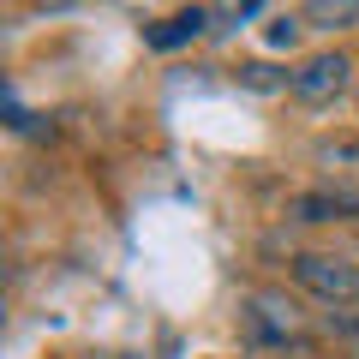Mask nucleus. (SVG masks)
<instances>
[{"mask_svg":"<svg viewBox=\"0 0 359 359\" xmlns=\"http://www.w3.org/2000/svg\"><path fill=\"white\" fill-rule=\"evenodd\" d=\"M318 162H359V144H318Z\"/></svg>","mask_w":359,"mask_h":359,"instance_id":"obj_8","label":"nucleus"},{"mask_svg":"<svg viewBox=\"0 0 359 359\" xmlns=\"http://www.w3.org/2000/svg\"><path fill=\"white\" fill-rule=\"evenodd\" d=\"M299 18L311 30H347L359 25V0H311V6H299Z\"/></svg>","mask_w":359,"mask_h":359,"instance_id":"obj_6","label":"nucleus"},{"mask_svg":"<svg viewBox=\"0 0 359 359\" xmlns=\"http://www.w3.org/2000/svg\"><path fill=\"white\" fill-rule=\"evenodd\" d=\"M287 276H294V287H306L311 299H323L335 311L359 306V257L347 252H294Z\"/></svg>","mask_w":359,"mask_h":359,"instance_id":"obj_1","label":"nucleus"},{"mask_svg":"<svg viewBox=\"0 0 359 359\" xmlns=\"http://www.w3.org/2000/svg\"><path fill=\"white\" fill-rule=\"evenodd\" d=\"M240 330H245V341H252V347H282V341H294V335L306 330V323H299V306H294L287 294L264 287V294H252V299H245Z\"/></svg>","mask_w":359,"mask_h":359,"instance_id":"obj_3","label":"nucleus"},{"mask_svg":"<svg viewBox=\"0 0 359 359\" xmlns=\"http://www.w3.org/2000/svg\"><path fill=\"white\" fill-rule=\"evenodd\" d=\"M287 90H294V102H306V108H330L335 96L353 90V60H347L341 48L306 54V60L287 72Z\"/></svg>","mask_w":359,"mask_h":359,"instance_id":"obj_2","label":"nucleus"},{"mask_svg":"<svg viewBox=\"0 0 359 359\" xmlns=\"http://www.w3.org/2000/svg\"><path fill=\"white\" fill-rule=\"evenodd\" d=\"M299 30H306V18H269V48H294L299 42Z\"/></svg>","mask_w":359,"mask_h":359,"instance_id":"obj_7","label":"nucleus"},{"mask_svg":"<svg viewBox=\"0 0 359 359\" xmlns=\"http://www.w3.org/2000/svg\"><path fill=\"white\" fill-rule=\"evenodd\" d=\"M210 6H180L174 18H162V25L156 30H144V42H150V48H180V42H192V36H204L210 30Z\"/></svg>","mask_w":359,"mask_h":359,"instance_id":"obj_5","label":"nucleus"},{"mask_svg":"<svg viewBox=\"0 0 359 359\" xmlns=\"http://www.w3.org/2000/svg\"><path fill=\"white\" fill-rule=\"evenodd\" d=\"M353 102H359V90H353Z\"/></svg>","mask_w":359,"mask_h":359,"instance_id":"obj_9","label":"nucleus"},{"mask_svg":"<svg viewBox=\"0 0 359 359\" xmlns=\"http://www.w3.org/2000/svg\"><path fill=\"white\" fill-rule=\"evenodd\" d=\"M294 222H359V192H299L294 198Z\"/></svg>","mask_w":359,"mask_h":359,"instance_id":"obj_4","label":"nucleus"}]
</instances>
